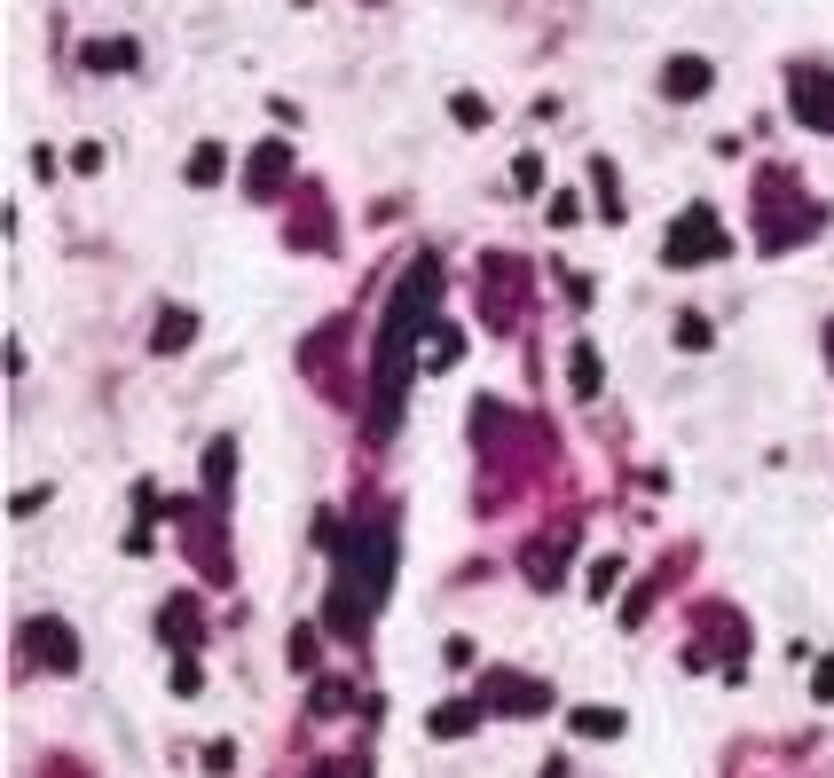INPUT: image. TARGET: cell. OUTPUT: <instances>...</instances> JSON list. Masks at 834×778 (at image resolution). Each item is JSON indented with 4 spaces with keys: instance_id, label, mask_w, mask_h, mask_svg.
Wrapping results in <instances>:
<instances>
[{
    "instance_id": "obj_15",
    "label": "cell",
    "mask_w": 834,
    "mask_h": 778,
    "mask_svg": "<svg viewBox=\"0 0 834 778\" xmlns=\"http://www.w3.org/2000/svg\"><path fill=\"white\" fill-rule=\"evenodd\" d=\"M457 354H464V338L449 323H433V362H457Z\"/></svg>"
},
{
    "instance_id": "obj_14",
    "label": "cell",
    "mask_w": 834,
    "mask_h": 778,
    "mask_svg": "<svg viewBox=\"0 0 834 778\" xmlns=\"http://www.w3.org/2000/svg\"><path fill=\"white\" fill-rule=\"evenodd\" d=\"M87 63H95V72H126V63H135V48L111 40V48H87Z\"/></svg>"
},
{
    "instance_id": "obj_9",
    "label": "cell",
    "mask_w": 834,
    "mask_h": 778,
    "mask_svg": "<svg viewBox=\"0 0 834 778\" xmlns=\"http://www.w3.org/2000/svg\"><path fill=\"white\" fill-rule=\"evenodd\" d=\"M189 338H197V315H189V308H165V323H158V354H182Z\"/></svg>"
},
{
    "instance_id": "obj_5",
    "label": "cell",
    "mask_w": 834,
    "mask_h": 778,
    "mask_svg": "<svg viewBox=\"0 0 834 778\" xmlns=\"http://www.w3.org/2000/svg\"><path fill=\"white\" fill-rule=\"evenodd\" d=\"M24 653L48 668H79V645L63 637V622H24Z\"/></svg>"
},
{
    "instance_id": "obj_2",
    "label": "cell",
    "mask_w": 834,
    "mask_h": 778,
    "mask_svg": "<svg viewBox=\"0 0 834 778\" xmlns=\"http://www.w3.org/2000/svg\"><path fill=\"white\" fill-rule=\"evenodd\" d=\"M441 299V267L418 260L402 291H394V308H386V330H378V393H371V432H386L394 417H402V386H410V338L433 323L425 308Z\"/></svg>"
},
{
    "instance_id": "obj_7",
    "label": "cell",
    "mask_w": 834,
    "mask_h": 778,
    "mask_svg": "<svg viewBox=\"0 0 834 778\" xmlns=\"http://www.w3.org/2000/svg\"><path fill=\"white\" fill-rule=\"evenodd\" d=\"M709 79H717V72H709V63H700V55H677L670 72H661V95H670V103H693V95L709 87Z\"/></svg>"
},
{
    "instance_id": "obj_18",
    "label": "cell",
    "mask_w": 834,
    "mask_h": 778,
    "mask_svg": "<svg viewBox=\"0 0 834 778\" xmlns=\"http://www.w3.org/2000/svg\"><path fill=\"white\" fill-rule=\"evenodd\" d=\"M826 354H834V330H826Z\"/></svg>"
},
{
    "instance_id": "obj_8",
    "label": "cell",
    "mask_w": 834,
    "mask_h": 778,
    "mask_svg": "<svg viewBox=\"0 0 834 778\" xmlns=\"http://www.w3.org/2000/svg\"><path fill=\"white\" fill-rule=\"evenodd\" d=\"M284 174H291V158H284V150H252V174H245V181H252V197H276Z\"/></svg>"
},
{
    "instance_id": "obj_17",
    "label": "cell",
    "mask_w": 834,
    "mask_h": 778,
    "mask_svg": "<svg viewBox=\"0 0 834 778\" xmlns=\"http://www.w3.org/2000/svg\"><path fill=\"white\" fill-rule=\"evenodd\" d=\"M811 692H819V700H834V661H819V676H811Z\"/></svg>"
},
{
    "instance_id": "obj_1",
    "label": "cell",
    "mask_w": 834,
    "mask_h": 778,
    "mask_svg": "<svg viewBox=\"0 0 834 778\" xmlns=\"http://www.w3.org/2000/svg\"><path fill=\"white\" fill-rule=\"evenodd\" d=\"M323 543H331V622L347 637H362V614L394 590V527L386 519H362V527H331L323 519Z\"/></svg>"
},
{
    "instance_id": "obj_13",
    "label": "cell",
    "mask_w": 834,
    "mask_h": 778,
    "mask_svg": "<svg viewBox=\"0 0 834 778\" xmlns=\"http://www.w3.org/2000/svg\"><path fill=\"white\" fill-rule=\"evenodd\" d=\"M221 165H228V158H221L213 142H206V150H189V181H197V189H206V181H221Z\"/></svg>"
},
{
    "instance_id": "obj_4",
    "label": "cell",
    "mask_w": 834,
    "mask_h": 778,
    "mask_svg": "<svg viewBox=\"0 0 834 778\" xmlns=\"http://www.w3.org/2000/svg\"><path fill=\"white\" fill-rule=\"evenodd\" d=\"M795 118H804L811 134H834V79L811 72V63L795 72Z\"/></svg>"
},
{
    "instance_id": "obj_3",
    "label": "cell",
    "mask_w": 834,
    "mask_h": 778,
    "mask_svg": "<svg viewBox=\"0 0 834 778\" xmlns=\"http://www.w3.org/2000/svg\"><path fill=\"white\" fill-rule=\"evenodd\" d=\"M717 252H724L717 213H709V205H685L677 228H670V267H700V260H717Z\"/></svg>"
},
{
    "instance_id": "obj_12",
    "label": "cell",
    "mask_w": 834,
    "mask_h": 778,
    "mask_svg": "<svg viewBox=\"0 0 834 778\" xmlns=\"http://www.w3.org/2000/svg\"><path fill=\"white\" fill-rule=\"evenodd\" d=\"M575 731H590V739H614V731H622V716H614V707H575Z\"/></svg>"
},
{
    "instance_id": "obj_16",
    "label": "cell",
    "mask_w": 834,
    "mask_h": 778,
    "mask_svg": "<svg viewBox=\"0 0 834 778\" xmlns=\"http://www.w3.org/2000/svg\"><path fill=\"white\" fill-rule=\"evenodd\" d=\"M614 582H622V559H598V566H590V590H598V598H607Z\"/></svg>"
},
{
    "instance_id": "obj_11",
    "label": "cell",
    "mask_w": 834,
    "mask_h": 778,
    "mask_svg": "<svg viewBox=\"0 0 834 778\" xmlns=\"http://www.w3.org/2000/svg\"><path fill=\"white\" fill-rule=\"evenodd\" d=\"M567 386H575L583 401H590L598 386H607V378H598V354H590V347H575V354H567Z\"/></svg>"
},
{
    "instance_id": "obj_10",
    "label": "cell",
    "mask_w": 834,
    "mask_h": 778,
    "mask_svg": "<svg viewBox=\"0 0 834 778\" xmlns=\"http://www.w3.org/2000/svg\"><path fill=\"white\" fill-rule=\"evenodd\" d=\"M481 724V707L473 700H449V707H433V739H457V731H473Z\"/></svg>"
},
{
    "instance_id": "obj_6",
    "label": "cell",
    "mask_w": 834,
    "mask_h": 778,
    "mask_svg": "<svg viewBox=\"0 0 834 778\" xmlns=\"http://www.w3.org/2000/svg\"><path fill=\"white\" fill-rule=\"evenodd\" d=\"M488 707H520V716H536V707H544V685H527V676L496 668V676H488Z\"/></svg>"
}]
</instances>
